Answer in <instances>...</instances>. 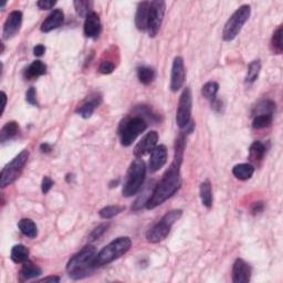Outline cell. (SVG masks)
I'll use <instances>...</instances> for the list:
<instances>
[{
	"label": "cell",
	"mask_w": 283,
	"mask_h": 283,
	"mask_svg": "<svg viewBox=\"0 0 283 283\" xmlns=\"http://www.w3.org/2000/svg\"><path fill=\"white\" fill-rule=\"evenodd\" d=\"M97 257V249L92 245H88L69 260L67 272L73 280H81L89 277L95 268L94 260Z\"/></svg>",
	"instance_id": "7a4b0ae2"
},
{
	"label": "cell",
	"mask_w": 283,
	"mask_h": 283,
	"mask_svg": "<svg viewBox=\"0 0 283 283\" xmlns=\"http://www.w3.org/2000/svg\"><path fill=\"white\" fill-rule=\"evenodd\" d=\"M132 240L129 237H120L108 243L95 257L94 265L95 268H101L103 265L108 264L120 259L126 252L130 249Z\"/></svg>",
	"instance_id": "277c9868"
},
{
	"label": "cell",
	"mask_w": 283,
	"mask_h": 283,
	"mask_svg": "<svg viewBox=\"0 0 283 283\" xmlns=\"http://www.w3.org/2000/svg\"><path fill=\"white\" fill-rule=\"evenodd\" d=\"M167 162V149L165 145L156 146L152 151L150 162H149V171L150 173L154 174L159 171Z\"/></svg>",
	"instance_id": "9a60e30c"
},
{
	"label": "cell",
	"mask_w": 283,
	"mask_h": 283,
	"mask_svg": "<svg viewBox=\"0 0 283 283\" xmlns=\"http://www.w3.org/2000/svg\"><path fill=\"white\" fill-rule=\"evenodd\" d=\"M282 26H280L276 31H274L271 39V50L274 54H281L283 51V42H282Z\"/></svg>",
	"instance_id": "d6a6232c"
},
{
	"label": "cell",
	"mask_w": 283,
	"mask_h": 283,
	"mask_svg": "<svg viewBox=\"0 0 283 283\" xmlns=\"http://www.w3.org/2000/svg\"><path fill=\"white\" fill-rule=\"evenodd\" d=\"M19 132V125L17 122H8L7 124L0 130V142L6 143L8 141H10L14 137L17 136V134Z\"/></svg>",
	"instance_id": "cb8c5ba5"
},
{
	"label": "cell",
	"mask_w": 283,
	"mask_h": 283,
	"mask_svg": "<svg viewBox=\"0 0 283 283\" xmlns=\"http://www.w3.org/2000/svg\"><path fill=\"white\" fill-rule=\"evenodd\" d=\"M255 173V166L250 163L238 164L232 168L233 176L238 178L239 180H250Z\"/></svg>",
	"instance_id": "44dd1931"
},
{
	"label": "cell",
	"mask_w": 283,
	"mask_h": 283,
	"mask_svg": "<svg viewBox=\"0 0 283 283\" xmlns=\"http://www.w3.org/2000/svg\"><path fill=\"white\" fill-rule=\"evenodd\" d=\"M73 5H75L77 14L82 18H86L91 12H93V1L91 0H76Z\"/></svg>",
	"instance_id": "83f0119b"
},
{
	"label": "cell",
	"mask_w": 283,
	"mask_h": 283,
	"mask_svg": "<svg viewBox=\"0 0 283 283\" xmlns=\"http://www.w3.org/2000/svg\"><path fill=\"white\" fill-rule=\"evenodd\" d=\"M64 21V14L61 9H54L47 17V19L41 24L40 30L42 32H50L52 30L59 28L62 26Z\"/></svg>",
	"instance_id": "ac0fdd59"
},
{
	"label": "cell",
	"mask_w": 283,
	"mask_h": 283,
	"mask_svg": "<svg viewBox=\"0 0 283 283\" xmlns=\"http://www.w3.org/2000/svg\"><path fill=\"white\" fill-rule=\"evenodd\" d=\"M102 103V97L100 93H92L86 98L81 105L77 108V113L83 119H90L95 111V108L99 107Z\"/></svg>",
	"instance_id": "5bb4252c"
},
{
	"label": "cell",
	"mask_w": 283,
	"mask_h": 283,
	"mask_svg": "<svg viewBox=\"0 0 283 283\" xmlns=\"http://www.w3.org/2000/svg\"><path fill=\"white\" fill-rule=\"evenodd\" d=\"M47 72V65L40 60H36L29 65L28 69L26 70V77L28 80H33L37 77L45 76Z\"/></svg>",
	"instance_id": "603a6c76"
},
{
	"label": "cell",
	"mask_w": 283,
	"mask_h": 283,
	"mask_svg": "<svg viewBox=\"0 0 283 283\" xmlns=\"http://www.w3.org/2000/svg\"><path fill=\"white\" fill-rule=\"evenodd\" d=\"M199 193H200V199H202L204 206L210 209L212 207V189L210 181L206 180L202 182L199 188Z\"/></svg>",
	"instance_id": "4316f807"
},
{
	"label": "cell",
	"mask_w": 283,
	"mask_h": 283,
	"mask_svg": "<svg viewBox=\"0 0 283 283\" xmlns=\"http://www.w3.org/2000/svg\"><path fill=\"white\" fill-rule=\"evenodd\" d=\"M26 101H27L30 105H38V100H37V91L34 88H30L27 93H26Z\"/></svg>",
	"instance_id": "74e56055"
},
{
	"label": "cell",
	"mask_w": 283,
	"mask_h": 283,
	"mask_svg": "<svg viewBox=\"0 0 283 283\" xmlns=\"http://www.w3.org/2000/svg\"><path fill=\"white\" fill-rule=\"evenodd\" d=\"M261 70V62L260 60H254L252 62H250L249 67H248V71L246 75V83H254L256 80L258 79L259 73Z\"/></svg>",
	"instance_id": "4dcf8cb0"
},
{
	"label": "cell",
	"mask_w": 283,
	"mask_h": 283,
	"mask_svg": "<svg viewBox=\"0 0 283 283\" xmlns=\"http://www.w3.org/2000/svg\"><path fill=\"white\" fill-rule=\"evenodd\" d=\"M273 114H260L256 115L254 121H252V128L255 129H265L272 124Z\"/></svg>",
	"instance_id": "836d02e7"
},
{
	"label": "cell",
	"mask_w": 283,
	"mask_h": 283,
	"mask_svg": "<svg viewBox=\"0 0 283 283\" xmlns=\"http://www.w3.org/2000/svg\"><path fill=\"white\" fill-rule=\"evenodd\" d=\"M1 99H2V105H1V113L0 114H3V112H5V108H6V104H7V94L5 92H1Z\"/></svg>",
	"instance_id": "ee69618b"
},
{
	"label": "cell",
	"mask_w": 283,
	"mask_h": 283,
	"mask_svg": "<svg viewBox=\"0 0 283 283\" xmlns=\"http://www.w3.org/2000/svg\"><path fill=\"white\" fill-rule=\"evenodd\" d=\"M18 228L21 232V233L25 234L28 238H36L38 236V228L37 225L34 224V221L29 218L21 219L18 223Z\"/></svg>",
	"instance_id": "d4e9b609"
},
{
	"label": "cell",
	"mask_w": 283,
	"mask_h": 283,
	"mask_svg": "<svg viewBox=\"0 0 283 283\" xmlns=\"http://www.w3.org/2000/svg\"><path fill=\"white\" fill-rule=\"evenodd\" d=\"M274 110H276V103L271 100H264L255 107V115L273 114Z\"/></svg>",
	"instance_id": "e575fe53"
},
{
	"label": "cell",
	"mask_w": 283,
	"mask_h": 283,
	"mask_svg": "<svg viewBox=\"0 0 283 283\" xmlns=\"http://www.w3.org/2000/svg\"><path fill=\"white\" fill-rule=\"evenodd\" d=\"M146 177L145 163L141 158H135L130 163L129 171L126 173L122 194L124 197H133L141 190Z\"/></svg>",
	"instance_id": "3957f363"
},
{
	"label": "cell",
	"mask_w": 283,
	"mask_h": 283,
	"mask_svg": "<svg viewBox=\"0 0 283 283\" xmlns=\"http://www.w3.org/2000/svg\"><path fill=\"white\" fill-rule=\"evenodd\" d=\"M182 215V210L180 209H175L167 212L157 224L154 225L146 233L147 241L151 243H158L166 239L168 233L171 232V229L174 224L180 219Z\"/></svg>",
	"instance_id": "5b68a950"
},
{
	"label": "cell",
	"mask_w": 283,
	"mask_h": 283,
	"mask_svg": "<svg viewBox=\"0 0 283 283\" xmlns=\"http://www.w3.org/2000/svg\"><path fill=\"white\" fill-rule=\"evenodd\" d=\"M28 158L29 152L27 150H24L10 163H8L2 168L1 174H0V187L1 188H6L7 186L14 184L18 180L24 171L26 164L28 162Z\"/></svg>",
	"instance_id": "52a82bcc"
},
{
	"label": "cell",
	"mask_w": 283,
	"mask_h": 283,
	"mask_svg": "<svg viewBox=\"0 0 283 283\" xmlns=\"http://www.w3.org/2000/svg\"><path fill=\"white\" fill-rule=\"evenodd\" d=\"M251 279V268L245 260L237 259L232 267V281L234 283H248Z\"/></svg>",
	"instance_id": "2e32d148"
},
{
	"label": "cell",
	"mask_w": 283,
	"mask_h": 283,
	"mask_svg": "<svg viewBox=\"0 0 283 283\" xmlns=\"http://www.w3.org/2000/svg\"><path fill=\"white\" fill-rule=\"evenodd\" d=\"M52 186H53V180H51L50 177L45 176L42 180L41 182V191L43 194H48L50 191V189L52 188Z\"/></svg>",
	"instance_id": "f35d334b"
},
{
	"label": "cell",
	"mask_w": 283,
	"mask_h": 283,
	"mask_svg": "<svg viewBox=\"0 0 283 283\" xmlns=\"http://www.w3.org/2000/svg\"><path fill=\"white\" fill-rule=\"evenodd\" d=\"M46 52V48L43 45H38L33 48V54L36 56H42Z\"/></svg>",
	"instance_id": "b9f144b4"
},
{
	"label": "cell",
	"mask_w": 283,
	"mask_h": 283,
	"mask_svg": "<svg viewBox=\"0 0 283 283\" xmlns=\"http://www.w3.org/2000/svg\"><path fill=\"white\" fill-rule=\"evenodd\" d=\"M10 258L15 263H25L29 258V249L24 245H16L12 247Z\"/></svg>",
	"instance_id": "484cf974"
},
{
	"label": "cell",
	"mask_w": 283,
	"mask_h": 283,
	"mask_svg": "<svg viewBox=\"0 0 283 283\" xmlns=\"http://www.w3.org/2000/svg\"><path fill=\"white\" fill-rule=\"evenodd\" d=\"M166 3L163 0H155L151 2L149 20H147V32L151 38L157 36L160 27H162Z\"/></svg>",
	"instance_id": "9c48e42d"
},
{
	"label": "cell",
	"mask_w": 283,
	"mask_h": 283,
	"mask_svg": "<svg viewBox=\"0 0 283 283\" xmlns=\"http://www.w3.org/2000/svg\"><path fill=\"white\" fill-rule=\"evenodd\" d=\"M56 5V1L53 0H40L37 2V6L42 10H50Z\"/></svg>",
	"instance_id": "ab89813d"
},
{
	"label": "cell",
	"mask_w": 283,
	"mask_h": 283,
	"mask_svg": "<svg viewBox=\"0 0 283 283\" xmlns=\"http://www.w3.org/2000/svg\"><path fill=\"white\" fill-rule=\"evenodd\" d=\"M108 224H103V225H100L99 227L95 228L92 232L90 233L89 236V241H95L98 240L99 238H101L104 233L106 232V230L108 229Z\"/></svg>",
	"instance_id": "d590c367"
},
{
	"label": "cell",
	"mask_w": 283,
	"mask_h": 283,
	"mask_svg": "<svg viewBox=\"0 0 283 283\" xmlns=\"http://www.w3.org/2000/svg\"><path fill=\"white\" fill-rule=\"evenodd\" d=\"M158 142V133L156 130H151L147 133L141 141H139L136 146L134 147V155L136 158H141L143 156L152 153Z\"/></svg>",
	"instance_id": "7c38bea8"
},
{
	"label": "cell",
	"mask_w": 283,
	"mask_h": 283,
	"mask_svg": "<svg viewBox=\"0 0 283 283\" xmlns=\"http://www.w3.org/2000/svg\"><path fill=\"white\" fill-rule=\"evenodd\" d=\"M42 274V270L38 267V265L33 264L30 261H26L24 263L23 268L20 270V274H19V281L25 282L28 280H31V279H36L39 276Z\"/></svg>",
	"instance_id": "ffe728a7"
},
{
	"label": "cell",
	"mask_w": 283,
	"mask_h": 283,
	"mask_svg": "<svg viewBox=\"0 0 283 283\" xmlns=\"http://www.w3.org/2000/svg\"><path fill=\"white\" fill-rule=\"evenodd\" d=\"M151 2L143 1L139 2L137 7L136 15H135V26L139 31H145L147 29V20H149Z\"/></svg>",
	"instance_id": "d6986e66"
},
{
	"label": "cell",
	"mask_w": 283,
	"mask_h": 283,
	"mask_svg": "<svg viewBox=\"0 0 283 283\" xmlns=\"http://www.w3.org/2000/svg\"><path fill=\"white\" fill-rule=\"evenodd\" d=\"M219 90V84L214 81H209L203 86L202 94L205 99H207L210 103L217 99V93Z\"/></svg>",
	"instance_id": "f546056e"
},
{
	"label": "cell",
	"mask_w": 283,
	"mask_h": 283,
	"mask_svg": "<svg viewBox=\"0 0 283 283\" xmlns=\"http://www.w3.org/2000/svg\"><path fill=\"white\" fill-rule=\"evenodd\" d=\"M264 203L263 202H257L251 206V214L252 215H259L263 211Z\"/></svg>",
	"instance_id": "60d3db41"
},
{
	"label": "cell",
	"mask_w": 283,
	"mask_h": 283,
	"mask_svg": "<svg viewBox=\"0 0 283 283\" xmlns=\"http://www.w3.org/2000/svg\"><path fill=\"white\" fill-rule=\"evenodd\" d=\"M186 80V70L184 64V59L181 56H176L173 61L172 72H171V84L169 88L173 92L180 91Z\"/></svg>",
	"instance_id": "8fae6325"
},
{
	"label": "cell",
	"mask_w": 283,
	"mask_h": 283,
	"mask_svg": "<svg viewBox=\"0 0 283 283\" xmlns=\"http://www.w3.org/2000/svg\"><path fill=\"white\" fill-rule=\"evenodd\" d=\"M191 108H193V95L189 88H186L180 94L176 112V123L180 129H185L191 121Z\"/></svg>",
	"instance_id": "30bf717a"
},
{
	"label": "cell",
	"mask_w": 283,
	"mask_h": 283,
	"mask_svg": "<svg viewBox=\"0 0 283 283\" xmlns=\"http://www.w3.org/2000/svg\"><path fill=\"white\" fill-rule=\"evenodd\" d=\"M119 182H120V180L119 178H117V180H112L111 182H110V188H114V187H117V185H119Z\"/></svg>",
	"instance_id": "bcb514c9"
},
{
	"label": "cell",
	"mask_w": 283,
	"mask_h": 283,
	"mask_svg": "<svg viewBox=\"0 0 283 283\" xmlns=\"http://www.w3.org/2000/svg\"><path fill=\"white\" fill-rule=\"evenodd\" d=\"M38 282H50V283H58L60 282V278L56 277V276H50V277H47V278H43L41 280H38Z\"/></svg>",
	"instance_id": "7bdbcfd3"
},
{
	"label": "cell",
	"mask_w": 283,
	"mask_h": 283,
	"mask_svg": "<svg viewBox=\"0 0 283 283\" xmlns=\"http://www.w3.org/2000/svg\"><path fill=\"white\" fill-rule=\"evenodd\" d=\"M21 25H23V12L19 10L11 11L3 25L2 36L5 40L16 36L20 31Z\"/></svg>",
	"instance_id": "4fadbf2b"
},
{
	"label": "cell",
	"mask_w": 283,
	"mask_h": 283,
	"mask_svg": "<svg viewBox=\"0 0 283 283\" xmlns=\"http://www.w3.org/2000/svg\"><path fill=\"white\" fill-rule=\"evenodd\" d=\"M102 31V25L100 17L97 12H91L85 18L84 23V34L85 37L95 39L100 36Z\"/></svg>",
	"instance_id": "e0dca14e"
},
{
	"label": "cell",
	"mask_w": 283,
	"mask_h": 283,
	"mask_svg": "<svg viewBox=\"0 0 283 283\" xmlns=\"http://www.w3.org/2000/svg\"><path fill=\"white\" fill-rule=\"evenodd\" d=\"M137 77L139 82L144 85H149L155 79V71L151 67H139L137 68Z\"/></svg>",
	"instance_id": "f1b7e54d"
},
{
	"label": "cell",
	"mask_w": 283,
	"mask_h": 283,
	"mask_svg": "<svg viewBox=\"0 0 283 283\" xmlns=\"http://www.w3.org/2000/svg\"><path fill=\"white\" fill-rule=\"evenodd\" d=\"M265 155V146L262 142L256 141L251 144L249 149L250 164H260Z\"/></svg>",
	"instance_id": "7402d4cb"
},
{
	"label": "cell",
	"mask_w": 283,
	"mask_h": 283,
	"mask_svg": "<svg viewBox=\"0 0 283 283\" xmlns=\"http://www.w3.org/2000/svg\"><path fill=\"white\" fill-rule=\"evenodd\" d=\"M115 64L112 62V61H102L101 64L99 67V71L102 73V75H111V73L114 71Z\"/></svg>",
	"instance_id": "8d00e7d4"
},
{
	"label": "cell",
	"mask_w": 283,
	"mask_h": 283,
	"mask_svg": "<svg viewBox=\"0 0 283 283\" xmlns=\"http://www.w3.org/2000/svg\"><path fill=\"white\" fill-rule=\"evenodd\" d=\"M181 163L180 160L174 159L168 168V171L164 174V176L160 181L158 182L154 190L152 191L149 200H147L146 208L149 210L155 209L163 203L166 202L168 198L180 189L181 185V177H180V166Z\"/></svg>",
	"instance_id": "6da1fadb"
},
{
	"label": "cell",
	"mask_w": 283,
	"mask_h": 283,
	"mask_svg": "<svg viewBox=\"0 0 283 283\" xmlns=\"http://www.w3.org/2000/svg\"><path fill=\"white\" fill-rule=\"evenodd\" d=\"M125 210L124 206H120V205H113V206H106L100 210L99 215L102 219H111L113 217L117 216L121 212Z\"/></svg>",
	"instance_id": "1f68e13d"
},
{
	"label": "cell",
	"mask_w": 283,
	"mask_h": 283,
	"mask_svg": "<svg viewBox=\"0 0 283 283\" xmlns=\"http://www.w3.org/2000/svg\"><path fill=\"white\" fill-rule=\"evenodd\" d=\"M40 150H41L42 153H50V152L52 151V147H51V145L45 143V144H41Z\"/></svg>",
	"instance_id": "f6af8a7d"
},
{
	"label": "cell",
	"mask_w": 283,
	"mask_h": 283,
	"mask_svg": "<svg viewBox=\"0 0 283 283\" xmlns=\"http://www.w3.org/2000/svg\"><path fill=\"white\" fill-rule=\"evenodd\" d=\"M251 15V7L249 5H242L230 16L225 25L223 38L225 41H232L240 33L243 26L246 25Z\"/></svg>",
	"instance_id": "ba28073f"
},
{
	"label": "cell",
	"mask_w": 283,
	"mask_h": 283,
	"mask_svg": "<svg viewBox=\"0 0 283 283\" xmlns=\"http://www.w3.org/2000/svg\"><path fill=\"white\" fill-rule=\"evenodd\" d=\"M147 129V122L141 116L128 117L122 122L119 129L121 144L129 147Z\"/></svg>",
	"instance_id": "8992f818"
}]
</instances>
